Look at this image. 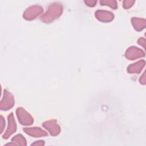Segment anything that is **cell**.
I'll return each mask as SVG.
<instances>
[{
  "label": "cell",
  "mask_w": 146,
  "mask_h": 146,
  "mask_svg": "<svg viewBox=\"0 0 146 146\" xmlns=\"http://www.w3.org/2000/svg\"><path fill=\"white\" fill-rule=\"evenodd\" d=\"M62 6L60 3H54L49 6L46 13L42 16L41 19L44 22H51L62 14Z\"/></svg>",
  "instance_id": "1"
},
{
  "label": "cell",
  "mask_w": 146,
  "mask_h": 146,
  "mask_svg": "<svg viewBox=\"0 0 146 146\" xmlns=\"http://www.w3.org/2000/svg\"><path fill=\"white\" fill-rule=\"evenodd\" d=\"M17 115L19 121L22 125H30L33 124L34 120L33 117L23 108L19 107L17 109Z\"/></svg>",
  "instance_id": "2"
},
{
  "label": "cell",
  "mask_w": 146,
  "mask_h": 146,
  "mask_svg": "<svg viewBox=\"0 0 146 146\" xmlns=\"http://www.w3.org/2000/svg\"><path fill=\"white\" fill-rule=\"evenodd\" d=\"M43 12V8L38 5H34L33 6H30L28 9H27L24 13L23 17L25 19L27 20H31L34 19L35 17H37Z\"/></svg>",
  "instance_id": "3"
},
{
  "label": "cell",
  "mask_w": 146,
  "mask_h": 146,
  "mask_svg": "<svg viewBox=\"0 0 146 146\" xmlns=\"http://www.w3.org/2000/svg\"><path fill=\"white\" fill-rule=\"evenodd\" d=\"M14 104V99L13 96L7 90H4L3 96L1 101V110H7L11 108Z\"/></svg>",
  "instance_id": "4"
},
{
  "label": "cell",
  "mask_w": 146,
  "mask_h": 146,
  "mask_svg": "<svg viewBox=\"0 0 146 146\" xmlns=\"http://www.w3.org/2000/svg\"><path fill=\"white\" fill-rule=\"evenodd\" d=\"M144 55V52L136 47H131L125 52V56L129 60H134L136 58L143 57Z\"/></svg>",
  "instance_id": "5"
},
{
  "label": "cell",
  "mask_w": 146,
  "mask_h": 146,
  "mask_svg": "<svg viewBox=\"0 0 146 146\" xmlns=\"http://www.w3.org/2000/svg\"><path fill=\"white\" fill-rule=\"evenodd\" d=\"M43 126L46 128L53 136L57 135L60 133V127L58 125L55 120H51L45 121L43 123Z\"/></svg>",
  "instance_id": "6"
},
{
  "label": "cell",
  "mask_w": 146,
  "mask_h": 146,
  "mask_svg": "<svg viewBox=\"0 0 146 146\" xmlns=\"http://www.w3.org/2000/svg\"><path fill=\"white\" fill-rule=\"evenodd\" d=\"M7 118H8V127L5 133L3 135V139H7L11 135H12L14 132H15L17 129V125H16V123H15L13 113H11L10 114H9Z\"/></svg>",
  "instance_id": "7"
},
{
  "label": "cell",
  "mask_w": 146,
  "mask_h": 146,
  "mask_svg": "<svg viewBox=\"0 0 146 146\" xmlns=\"http://www.w3.org/2000/svg\"><path fill=\"white\" fill-rule=\"evenodd\" d=\"M95 17L96 18L102 22H110L113 18V14L108 11L106 10H98L95 12Z\"/></svg>",
  "instance_id": "8"
},
{
  "label": "cell",
  "mask_w": 146,
  "mask_h": 146,
  "mask_svg": "<svg viewBox=\"0 0 146 146\" xmlns=\"http://www.w3.org/2000/svg\"><path fill=\"white\" fill-rule=\"evenodd\" d=\"M23 131L30 136L34 137H41L44 136H47V133L40 128L39 127H33V128H24Z\"/></svg>",
  "instance_id": "9"
},
{
  "label": "cell",
  "mask_w": 146,
  "mask_h": 146,
  "mask_svg": "<svg viewBox=\"0 0 146 146\" xmlns=\"http://www.w3.org/2000/svg\"><path fill=\"white\" fill-rule=\"evenodd\" d=\"M145 66V61L141 60L128 66L127 71L129 73H139Z\"/></svg>",
  "instance_id": "10"
},
{
  "label": "cell",
  "mask_w": 146,
  "mask_h": 146,
  "mask_svg": "<svg viewBox=\"0 0 146 146\" xmlns=\"http://www.w3.org/2000/svg\"><path fill=\"white\" fill-rule=\"evenodd\" d=\"M132 24L137 31H140L145 27V19L139 18H132L131 19Z\"/></svg>",
  "instance_id": "11"
},
{
  "label": "cell",
  "mask_w": 146,
  "mask_h": 146,
  "mask_svg": "<svg viewBox=\"0 0 146 146\" xmlns=\"http://www.w3.org/2000/svg\"><path fill=\"white\" fill-rule=\"evenodd\" d=\"M11 141L14 143H17V144L18 145H25L26 144V140L23 137V136L19 134L16 136H15L14 137L12 138Z\"/></svg>",
  "instance_id": "12"
},
{
  "label": "cell",
  "mask_w": 146,
  "mask_h": 146,
  "mask_svg": "<svg viewBox=\"0 0 146 146\" xmlns=\"http://www.w3.org/2000/svg\"><path fill=\"white\" fill-rule=\"evenodd\" d=\"M100 3L102 5H107L114 9L117 8V3L115 1H101Z\"/></svg>",
  "instance_id": "13"
},
{
  "label": "cell",
  "mask_w": 146,
  "mask_h": 146,
  "mask_svg": "<svg viewBox=\"0 0 146 146\" xmlns=\"http://www.w3.org/2000/svg\"><path fill=\"white\" fill-rule=\"evenodd\" d=\"M134 2V1H124L123 2V7L125 9H128L133 5Z\"/></svg>",
  "instance_id": "14"
},
{
  "label": "cell",
  "mask_w": 146,
  "mask_h": 146,
  "mask_svg": "<svg viewBox=\"0 0 146 146\" xmlns=\"http://www.w3.org/2000/svg\"><path fill=\"white\" fill-rule=\"evenodd\" d=\"M84 2L89 6H94L95 4L96 3V1H91V0H88V1H85Z\"/></svg>",
  "instance_id": "15"
},
{
  "label": "cell",
  "mask_w": 146,
  "mask_h": 146,
  "mask_svg": "<svg viewBox=\"0 0 146 146\" xmlns=\"http://www.w3.org/2000/svg\"><path fill=\"white\" fill-rule=\"evenodd\" d=\"M1 133L2 132V131H3V128H4V127L5 126V120L3 119V116H1Z\"/></svg>",
  "instance_id": "16"
},
{
  "label": "cell",
  "mask_w": 146,
  "mask_h": 146,
  "mask_svg": "<svg viewBox=\"0 0 146 146\" xmlns=\"http://www.w3.org/2000/svg\"><path fill=\"white\" fill-rule=\"evenodd\" d=\"M138 43L141 46H143L145 48V39L144 38H140L138 40Z\"/></svg>",
  "instance_id": "17"
},
{
  "label": "cell",
  "mask_w": 146,
  "mask_h": 146,
  "mask_svg": "<svg viewBox=\"0 0 146 146\" xmlns=\"http://www.w3.org/2000/svg\"><path fill=\"white\" fill-rule=\"evenodd\" d=\"M35 144H36V145H43V144H44V143H43V141H41V140H40V141H39V143H33V145H35Z\"/></svg>",
  "instance_id": "18"
}]
</instances>
